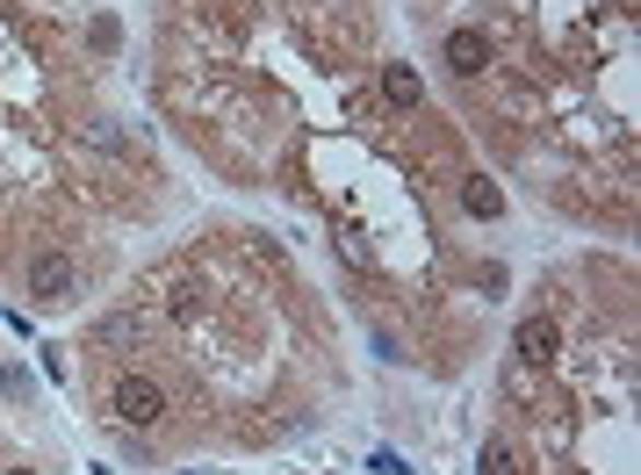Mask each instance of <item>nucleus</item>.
<instances>
[{"label": "nucleus", "mask_w": 641, "mask_h": 475, "mask_svg": "<svg viewBox=\"0 0 641 475\" xmlns=\"http://www.w3.org/2000/svg\"><path fill=\"white\" fill-rule=\"evenodd\" d=\"M440 58H447V72H454V80H476V72L490 66V36L476 30V22H462V30H447Z\"/></svg>", "instance_id": "nucleus-3"}, {"label": "nucleus", "mask_w": 641, "mask_h": 475, "mask_svg": "<svg viewBox=\"0 0 641 475\" xmlns=\"http://www.w3.org/2000/svg\"><path fill=\"white\" fill-rule=\"evenodd\" d=\"M462 209L476 223H498L504 217V187L490 181V173H462Z\"/></svg>", "instance_id": "nucleus-5"}, {"label": "nucleus", "mask_w": 641, "mask_h": 475, "mask_svg": "<svg viewBox=\"0 0 641 475\" xmlns=\"http://www.w3.org/2000/svg\"><path fill=\"white\" fill-rule=\"evenodd\" d=\"M72 289H80V267H72L66 253H36L30 259V296L36 303H66Z\"/></svg>", "instance_id": "nucleus-2"}, {"label": "nucleus", "mask_w": 641, "mask_h": 475, "mask_svg": "<svg viewBox=\"0 0 641 475\" xmlns=\"http://www.w3.org/2000/svg\"><path fill=\"white\" fill-rule=\"evenodd\" d=\"M88 44H94L102 58H116V51H123V22H116V15H94V22H88Z\"/></svg>", "instance_id": "nucleus-8"}, {"label": "nucleus", "mask_w": 641, "mask_h": 475, "mask_svg": "<svg viewBox=\"0 0 641 475\" xmlns=\"http://www.w3.org/2000/svg\"><path fill=\"white\" fill-rule=\"evenodd\" d=\"M8 475H36V468H8Z\"/></svg>", "instance_id": "nucleus-9"}, {"label": "nucleus", "mask_w": 641, "mask_h": 475, "mask_svg": "<svg viewBox=\"0 0 641 475\" xmlns=\"http://www.w3.org/2000/svg\"><path fill=\"white\" fill-rule=\"evenodd\" d=\"M116 418L138 425V432H152V425L166 418V390L144 382V374H123V382H116Z\"/></svg>", "instance_id": "nucleus-1"}, {"label": "nucleus", "mask_w": 641, "mask_h": 475, "mask_svg": "<svg viewBox=\"0 0 641 475\" xmlns=\"http://www.w3.org/2000/svg\"><path fill=\"white\" fill-rule=\"evenodd\" d=\"M512 354H520L526 368H548V360L562 354V332H555V317H526L520 332H512Z\"/></svg>", "instance_id": "nucleus-4"}, {"label": "nucleus", "mask_w": 641, "mask_h": 475, "mask_svg": "<svg viewBox=\"0 0 641 475\" xmlns=\"http://www.w3.org/2000/svg\"><path fill=\"white\" fill-rule=\"evenodd\" d=\"M382 94H389L397 108H418L426 102V80H418L411 66H382Z\"/></svg>", "instance_id": "nucleus-6"}, {"label": "nucleus", "mask_w": 641, "mask_h": 475, "mask_svg": "<svg viewBox=\"0 0 641 475\" xmlns=\"http://www.w3.org/2000/svg\"><path fill=\"white\" fill-rule=\"evenodd\" d=\"M476 475H526V461H520V447L483 440V454H476Z\"/></svg>", "instance_id": "nucleus-7"}]
</instances>
